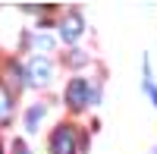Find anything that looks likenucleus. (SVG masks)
<instances>
[{
	"label": "nucleus",
	"mask_w": 157,
	"mask_h": 154,
	"mask_svg": "<svg viewBox=\"0 0 157 154\" xmlns=\"http://www.w3.org/2000/svg\"><path fill=\"white\" fill-rule=\"evenodd\" d=\"M47 117V104L44 101H35V104L25 110V117H22V126H25V132H38L41 129V120Z\"/></svg>",
	"instance_id": "423d86ee"
},
{
	"label": "nucleus",
	"mask_w": 157,
	"mask_h": 154,
	"mask_svg": "<svg viewBox=\"0 0 157 154\" xmlns=\"http://www.w3.org/2000/svg\"><path fill=\"white\" fill-rule=\"evenodd\" d=\"M10 154H32L29 145L22 142V138H13V145H10Z\"/></svg>",
	"instance_id": "9d476101"
},
{
	"label": "nucleus",
	"mask_w": 157,
	"mask_h": 154,
	"mask_svg": "<svg viewBox=\"0 0 157 154\" xmlns=\"http://www.w3.org/2000/svg\"><path fill=\"white\" fill-rule=\"evenodd\" d=\"M54 60H50L47 54H35L29 63H25V85H32V88H47L50 82H54Z\"/></svg>",
	"instance_id": "f03ea898"
},
{
	"label": "nucleus",
	"mask_w": 157,
	"mask_h": 154,
	"mask_svg": "<svg viewBox=\"0 0 157 154\" xmlns=\"http://www.w3.org/2000/svg\"><path fill=\"white\" fill-rule=\"evenodd\" d=\"M32 47H35V50H44V54H47V50L54 47V38H50V35H44L41 29H38V32L32 35Z\"/></svg>",
	"instance_id": "1a4fd4ad"
},
{
	"label": "nucleus",
	"mask_w": 157,
	"mask_h": 154,
	"mask_svg": "<svg viewBox=\"0 0 157 154\" xmlns=\"http://www.w3.org/2000/svg\"><path fill=\"white\" fill-rule=\"evenodd\" d=\"M85 148V135L78 132L75 123H60L47 138V151L50 154H78Z\"/></svg>",
	"instance_id": "f257e3e1"
},
{
	"label": "nucleus",
	"mask_w": 157,
	"mask_h": 154,
	"mask_svg": "<svg viewBox=\"0 0 157 154\" xmlns=\"http://www.w3.org/2000/svg\"><path fill=\"white\" fill-rule=\"evenodd\" d=\"M82 32H85V19H82V13L66 10V13L60 16V22H57V35H60V41H63V44H75L78 38H82Z\"/></svg>",
	"instance_id": "20e7f679"
},
{
	"label": "nucleus",
	"mask_w": 157,
	"mask_h": 154,
	"mask_svg": "<svg viewBox=\"0 0 157 154\" xmlns=\"http://www.w3.org/2000/svg\"><path fill=\"white\" fill-rule=\"evenodd\" d=\"M88 94H91V82L85 75H75V79H69L66 91H63V101H66V107L72 113H78V110L88 107Z\"/></svg>",
	"instance_id": "7ed1b4c3"
},
{
	"label": "nucleus",
	"mask_w": 157,
	"mask_h": 154,
	"mask_svg": "<svg viewBox=\"0 0 157 154\" xmlns=\"http://www.w3.org/2000/svg\"><path fill=\"white\" fill-rule=\"evenodd\" d=\"M0 85H3L13 98H16L22 88H29V85H25V66H22L19 60H6V63H3V75H0Z\"/></svg>",
	"instance_id": "39448f33"
},
{
	"label": "nucleus",
	"mask_w": 157,
	"mask_h": 154,
	"mask_svg": "<svg viewBox=\"0 0 157 154\" xmlns=\"http://www.w3.org/2000/svg\"><path fill=\"white\" fill-rule=\"evenodd\" d=\"M141 88H145L148 101L157 107V82H154V75H151V60H148V54L141 57Z\"/></svg>",
	"instance_id": "0eeeda50"
},
{
	"label": "nucleus",
	"mask_w": 157,
	"mask_h": 154,
	"mask_svg": "<svg viewBox=\"0 0 157 154\" xmlns=\"http://www.w3.org/2000/svg\"><path fill=\"white\" fill-rule=\"evenodd\" d=\"M13 123V94L0 85V126H10Z\"/></svg>",
	"instance_id": "6e6552de"
},
{
	"label": "nucleus",
	"mask_w": 157,
	"mask_h": 154,
	"mask_svg": "<svg viewBox=\"0 0 157 154\" xmlns=\"http://www.w3.org/2000/svg\"><path fill=\"white\" fill-rule=\"evenodd\" d=\"M0 154H3V151H0Z\"/></svg>",
	"instance_id": "9b49d317"
}]
</instances>
